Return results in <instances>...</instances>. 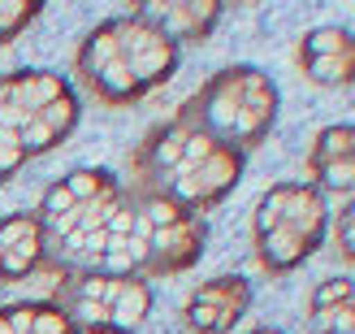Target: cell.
I'll use <instances>...</instances> for the list:
<instances>
[{"label":"cell","mask_w":355,"mask_h":334,"mask_svg":"<svg viewBox=\"0 0 355 334\" xmlns=\"http://www.w3.org/2000/svg\"><path fill=\"white\" fill-rule=\"evenodd\" d=\"M22 9H26V5H13V0H9V5H0V26L17 22V17H22Z\"/></svg>","instance_id":"11"},{"label":"cell","mask_w":355,"mask_h":334,"mask_svg":"<svg viewBox=\"0 0 355 334\" xmlns=\"http://www.w3.org/2000/svg\"><path fill=\"white\" fill-rule=\"evenodd\" d=\"M17 161V148H0V165H13Z\"/></svg>","instance_id":"18"},{"label":"cell","mask_w":355,"mask_h":334,"mask_svg":"<svg viewBox=\"0 0 355 334\" xmlns=\"http://www.w3.org/2000/svg\"><path fill=\"white\" fill-rule=\"evenodd\" d=\"M347 144H351V131H334V135L325 139V148H329V152H343V156H347Z\"/></svg>","instance_id":"7"},{"label":"cell","mask_w":355,"mask_h":334,"mask_svg":"<svg viewBox=\"0 0 355 334\" xmlns=\"http://www.w3.org/2000/svg\"><path fill=\"white\" fill-rule=\"evenodd\" d=\"M31 235H35V231H31V226H26V222H13V226H9V231H5V235H0V243H17V239H31Z\"/></svg>","instance_id":"6"},{"label":"cell","mask_w":355,"mask_h":334,"mask_svg":"<svg viewBox=\"0 0 355 334\" xmlns=\"http://www.w3.org/2000/svg\"><path fill=\"white\" fill-rule=\"evenodd\" d=\"M83 317H87V322H100L104 312H100V304H92V300H87V304H83Z\"/></svg>","instance_id":"15"},{"label":"cell","mask_w":355,"mask_h":334,"mask_svg":"<svg viewBox=\"0 0 355 334\" xmlns=\"http://www.w3.org/2000/svg\"><path fill=\"white\" fill-rule=\"evenodd\" d=\"M0 334H13V326H9V322H0Z\"/></svg>","instance_id":"19"},{"label":"cell","mask_w":355,"mask_h":334,"mask_svg":"<svg viewBox=\"0 0 355 334\" xmlns=\"http://www.w3.org/2000/svg\"><path fill=\"white\" fill-rule=\"evenodd\" d=\"M212 317H217V308H212V300H204V304H195V308H191V322L200 326V330H208V326H217V322H212Z\"/></svg>","instance_id":"3"},{"label":"cell","mask_w":355,"mask_h":334,"mask_svg":"<svg viewBox=\"0 0 355 334\" xmlns=\"http://www.w3.org/2000/svg\"><path fill=\"white\" fill-rule=\"evenodd\" d=\"M312 48L316 52H338L343 48V35L338 31H321V35H312Z\"/></svg>","instance_id":"2"},{"label":"cell","mask_w":355,"mask_h":334,"mask_svg":"<svg viewBox=\"0 0 355 334\" xmlns=\"http://www.w3.org/2000/svg\"><path fill=\"white\" fill-rule=\"evenodd\" d=\"M35 326V317H31V312H17V317H13V334H26Z\"/></svg>","instance_id":"13"},{"label":"cell","mask_w":355,"mask_h":334,"mask_svg":"<svg viewBox=\"0 0 355 334\" xmlns=\"http://www.w3.org/2000/svg\"><path fill=\"white\" fill-rule=\"evenodd\" d=\"M65 113H69V104H52V109H48L52 122H65Z\"/></svg>","instance_id":"17"},{"label":"cell","mask_w":355,"mask_h":334,"mask_svg":"<svg viewBox=\"0 0 355 334\" xmlns=\"http://www.w3.org/2000/svg\"><path fill=\"white\" fill-rule=\"evenodd\" d=\"M144 308H148V295H144V287H126V291H117L113 322H121V326H135L139 317H144Z\"/></svg>","instance_id":"1"},{"label":"cell","mask_w":355,"mask_h":334,"mask_svg":"<svg viewBox=\"0 0 355 334\" xmlns=\"http://www.w3.org/2000/svg\"><path fill=\"white\" fill-rule=\"evenodd\" d=\"M329 183L334 187H351V161L343 156V165H329Z\"/></svg>","instance_id":"5"},{"label":"cell","mask_w":355,"mask_h":334,"mask_svg":"<svg viewBox=\"0 0 355 334\" xmlns=\"http://www.w3.org/2000/svg\"><path fill=\"white\" fill-rule=\"evenodd\" d=\"M130 226H135V217H126V213H117V217H113V231H117V235H121V231H130Z\"/></svg>","instance_id":"16"},{"label":"cell","mask_w":355,"mask_h":334,"mask_svg":"<svg viewBox=\"0 0 355 334\" xmlns=\"http://www.w3.org/2000/svg\"><path fill=\"white\" fill-rule=\"evenodd\" d=\"M109 83L113 87H126L130 78H126V65H109Z\"/></svg>","instance_id":"12"},{"label":"cell","mask_w":355,"mask_h":334,"mask_svg":"<svg viewBox=\"0 0 355 334\" xmlns=\"http://www.w3.org/2000/svg\"><path fill=\"white\" fill-rule=\"evenodd\" d=\"M35 334H61V317H35Z\"/></svg>","instance_id":"8"},{"label":"cell","mask_w":355,"mask_h":334,"mask_svg":"<svg viewBox=\"0 0 355 334\" xmlns=\"http://www.w3.org/2000/svg\"><path fill=\"white\" fill-rule=\"evenodd\" d=\"M92 191H96L92 174H74V178H69V196H92Z\"/></svg>","instance_id":"4"},{"label":"cell","mask_w":355,"mask_h":334,"mask_svg":"<svg viewBox=\"0 0 355 334\" xmlns=\"http://www.w3.org/2000/svg\"><path fill=\"white\" fill-rule=\"evenodd\" d=\"M48 135H52V126H44V122H40V126H31V144H44Z\"/></svg>","instance_id":"14"},{"label":"cell","mask_w":355,"mask_h":334,"mask_svg":"<svg viewBox=\"0 0 355 334\" xmlns=\"http://www.w3.org/2000/svg\"><path fill=\"white\" fill-rule=\"evenodd\" d=\"M69 204H74V196H69V191H52V196H48V208H52V213H61V208H69Z\"/></svg>","instance_id":"10"},{"label":"cell","mask_w":355,"mask_h":334,"mask_svg":"<svg viewBox=\"0 0 355 334\" xmlns=\"http://www.w3.org/2000/svg\"><path fill=\"white\" fill-rule=\"evenodd\" d=\"M152 217L161 222V226H169V222H178V208L173 204H152Z\"/></svg>","instance_id":"9"}]
</instances>
